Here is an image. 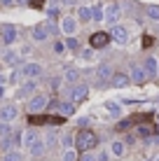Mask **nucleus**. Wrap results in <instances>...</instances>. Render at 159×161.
Returning <instances> with one entry per match:
<instances>
[{"instance_id": "30", "label": "nucleus", "mask_w": 159, "mask_h": 161, "mask_svg": "<svg viewBox=\"0 0 159 161\" xmlns=\"http://www.w3.org/2000/svg\"><path fill=\"white\" fill-rule=\"evenodd\" d=\"M3 161H21V154L19 152H7L3 157Z\"/></svg>"}, {"instance_id": "45", "label": "nucleus", "mask_w": 159, "mask_h": 161, "mask_svg": "<svg viewBox=\"0 0 159 161\" xmlns=\"http://www.w3.org/2000/svg\"><path fill=\"white\" fill-rule=\"evenodd\" d=\"M157 142H159V136H157Z\"/></svg>"}, {"instance_id": "39", "label": "nucleus", "mask_w": 159, "mask_h": 161, "mask_svg": "<svg viewBox=\"0 0 159 161\" xmlns=\"http://www.w3.org/2000/svg\"><path fill=\"white\" fill-rule=\"evenodd\" d=\"M31 3L35 5V7H40V5H42V0H31Z\"/></svg>"}, {"instance_id": "31", "label": "nucleus", "mask_w": 159, "mask_h": 161, "mask_svg": "<svg viewBox=\"0 0 159 161\" xmlns=\"http://www.w3.org/2000/svg\"><path fill=\"white\" fill-rule=\"evenodd\" d=\"M61 142H63V147H65V149H70V145H73V142H75V138L70 136V133H65V136L61 138Z\"/></svg>"}, {"instance_id": "28", "label": "nucleus", "mask_w": 159, "mask_h": 161, "mask_svg": "<svg viewBox=\"0 0 159 161\" xmlns=\"http://www.w3.org/2000/svg\"><path fill=\"white\" fill-rule=\"evenodd\" d=\"M77 16H80V21H91V9L89 7H80Z\"/></svg>"}, {"instance_id": "13", "label": "nucleus", "mask_w": 159, "mask_h": 161, "mask_svg": "<svg viewBox=\"0 0 159 161\" xmlns=\"http://www.w3.org/2000/svg\"><path fill=\"white\" fill-rule=\"evenodd\" d=\"M145 77H147L145 68H140V65H131V80H133L136 84H143Z\"/></svg>"}, {"instance_id": "35", "label": "nucleus", "mask_w": 159, "mask_h": 161, "mask_svg": "<svg viewBox=\"0 0 159 161\" xmlns=\"http://www.w3.org/2000/svg\"><path fill=\"white\" fill-rule=\"evenodd\" d=\"M82 58L91 61V58H94V49H82Z\"/></svg>"}, {"instance_id": "5", "label": "nucleus", "mask_w": 159, "mask_h": 161, "mask_svg": "<svg viewBox=\"0 0 159 161\" xmlns=\"http://www.w3.org/2000/svg\"><path fill=\"white\" fill-rule=\"evenodd\" d=\"M110 37H112V40L117 42V44H127V42H129V31L124 28V26L115 24V26H112V33H110Z\"/></svg>"}, {"instance_id": "8", "label": "nucleus", "mask_w": 159, "mask_h": 161, "mask_svg": "<svg viewBox=\"0 0 159 161\" xmlns=\"http://www.w3.org/2000/svg\"><path fill=\"white\" fill-rule=\"evenodd\" d=\"M87 93H89V86H87V84H77V86L70 89V101L80 103V101H84V98H87Z\"/></svg>"}, {"instance_id": "9", "label": "nucleus", "mask_w": 159, "mask_h": 161, "mask_svg": "<svg viewBox=\"0 0 159 161\" xmlns=\"http://www.w3.org/2000/svg\"><path fill=\"white\" fill-rule=\"evenodd\" d=\"M0 40H3L5 44H12L14 40H16V28L12 24H5L3 26V33H0Z\"/></svg>"}, {"instance_id": "29", "label": "nucleus", "mask_w": 159, "mask_h": 161, "mask_svg": "<svg viewBox=\"0 0 159 161\" xmlns=\"http://www.w3.org/2000/svg\"><path fill=\"white\" fill-rule=\"evenodd\" d=\"M65 47H68V49H73V52H77V49H80V42L75 40L73 35H68V40H65Z\"/></svg>"}, {"instance_id": "3", "label": "nucleus", "mask_w": 159, "mask_h": 161, "mask_svg": "<svg viewBox=\"0 0 159 161\" xmlns=\"http://www.w3.org/2000/svg\"><path fill=\"white\" fill-rule=\"evenodd\" d=\"M119 16H122V7H119L117 3H112V5H108V7H105L103 21H105V24H110V26H115V24L119 21Z\"/></svg>"}, {"instance_id": "6", "label": "nucleus", "mask_w": 159, "mask_h": 161, "mask_svg": "<svg viewBox=\"0 0 159 161\" xmlns=\"http://www.w3.org/2000/svg\"><path fill=\"white\" fill-rule=\"evenodd\" d=\"M16 114H19V110H16V105H12V103H7V105H3V108H0V119L7 121V124L16 119Z\"/></svg>"}, {"instance_id": "41", "label": "nucleus", "mask_w": 159, "mask_h": 161, "mask_svg": "<svg viewBox=\"0 0 159 161\" xmlns=\"http://www.w3.org/2000/svg\"><path fill=\"white\" fill-rule=\"evenodd\" d=\"M0 3H3V5H9V3H12V0H0Z\"/></svg>"}, {"instance_id": "11", "label": "nucleus", "mask_w": 159, "mask_h": 161, "mask_svg": "<svg viewBox=\"0 0 159 161\" xmlns=\"http://www.w3.org/2000/svg\"><path fill=\"white\" fill-rule=\"evenodd\" d=\"M61 31L65 33V35H73V33L77 31V21H75L73 16H65V19H61Z\"/></svg>"}, {"instance_id": "1", "label": "nucleus", "mask_w": 159, "mask_h": 161, "mask_svg": "<svg viewBox=\"0 0 159 161\" xmlns=\"http://www.w3.org/2000/svg\"><path fill=\"white\" fill-rule=\"evenodd\" d=\"M75 145H77L80 152H89V149L96 147V136L91 131H80L77 138H75Z\"/></svg>"}, {"instance_id": "12", "label": "nucleus", "mask_w": 159, "mask_h": 161, "mask_svg": "<svg viewBox=\"0 0 159 161\" xmlns=\"http://www.w3.org/2000/svg\"><path fill=\"white\" fill-rule=\"evenodd\" d=\"M129 80H131V77H129L127 73H117V75H112V77H110V84H112L115 89H122V86H127V84H129Z\"/></svg>"}, {"instance_id": "21", "label": "nucleus", "mask_w": 159, "mask_h": 161, "mask_svg": "<svg viewBox=\"0 0 159 161\" xmlns=\"http://www.w3.org/2000/svg\"><path fill=\"white\" fill-rule=\"evenodd\" d=\"M105 110H108V114H110V117H119V114H122V108H119L117 103H112V101L105 103Z\"/></svg>"}, {"instance_id": "25", "label": "nucleus", "mask_w": 159, "mask_h": 161, "mask_svg": "<svg viewBox=\"0 0 159 161\" xmlns=\"http://www.w3.org/2000/svg\"><path fill=\"white\" fill-rule=\"evenodd\" d=\"M77 77H80V73H77V70H65L63 80L68 82V84H75V82H77Z\"/></svg>"}, {"instance_id": "37", "label": "nucleus", "mask_w": 159, "mask_h": 161, "mask_svg": "<svg viewBox=\"0 0 159 161\" xmlns=\"http://www.w3.org/2000/svg\"><path fill=\"white\" fill-rule=\"evenodd\" d=\"M54 49H56V52H59V54H61V52H63V49H65V44H61V42H56V44H54Z\"/></svg>"}, {"instance_id": "26", "label": "nucleus", "mask_w": 159, "mask_h": 161, "mask_svg": "<svg viewBox=\"0 0 159 161\" xmlns=\"http://www.w3.org/2000/svg\"><path fill=\"white\" fill-rule=\"evenodd\" d=\"M5 63L16 65V63H19V54H16V52H5Z\"/></svg>"}, {"instance_id": "38", "label": "nucleus", "mask_w": 159, "mask_h": 161, "mask_svg": "<svg viewBox=\"0 0 159 161\" xmlns=\"http://www.w3.org/2000/svg\"><path fill=\"white\" fill-rule=\"evenodd\" d=\"M98 161H108V152H103V154H98Z\"/></svg>"}, {"instance_id": "23", "label": "nucleus", "mask_w": 159, "mask_h": 161, "mask_svg": "<svg viewBox=\"0 0 159 161\" xmlns=\"http://www.w3.org/2000/svg\"><path fill=\"white\" fill-rule=\"evenodd\" d=\"M147 19H152V21H159V5H147Z\"/></svg>"}, {"instance_id": "17", "label": "nucleus", "mask_w": 159, "mask_h": 161, "mask_svg": "<svg viewBox=\"0 0 159 161\" xmlns=\"http://www.w3.org/2000/svg\"><path fill=\"white\" fill-rule=\"evenodd\" d=\"M33 91H35V80L26 82V84H24V86L19 89V93H16V96H19V98H26V96H31Z\"/></svg>"}, {"instance_id": "24", "label": "nucleus", "mask_w": 159, "mask_h": 161, "mask_svg": "<svg viewBox=\"0 0 159 161\" xmlns=\"http://www.w3.org/2000/svg\"><path fill=\"white\" fill-rule=\"evenodd\" d=\"M110 149H112V154H115V157H124V149H127V147H124V142L115 140L112 145H110Z\"/></svg>"}, {"instance_id": "15", "label": "nucleus", "mask_w": 159, "mask_h": 161, "mask_svg": "<svg viewBox=\"0 0 159 161\" xmlns=\"http://www.w3.org/2000/svg\"><path fill=\"white\" fill-rule=\"evenodd\" d=\"M63 117H37V114H31V124H61Z\"/></svg>"}, {"instance_id": "27", "label": "nucleus", "mask_w": 159, "mask_h": 161, "mask_svg": "<svg viewBox=\"0 0 159 161\" xmlns=\"http://www.w3.org/2000/svg\"><path fill=\"white\" fill-rule=\"evenodd\" d=\"M136 131H138V136L145 138V136H152V131H155V129H152V124H140Z\"/></svg>"}, {"instance_id": "32", "label": "nucleus", "mask_w": 159, "mask_h": 161, "mask_svg": "<svg viewBox=\"0 0 159 161\" xmlns=\"http://www.w3.org/2000/svg\"><path fill=\"white\" fill-rule=\"evenodd\" d=\"M63 161H77V154H75L73 149H65L63 152Z\"/></svg>"}, {"instance_id": "10", "label": "nucleus", "mask_w": 159, "mask_h": 161, "mask_svg": "<svg viewBox=\"0 0 159 161\" xmlns=\"http://www.w3.org/2000/svg\"><path fill=\"white\" fill-rule=\"evenodd\" d=\"M96 77H98V84H105V82L112 77V70H110V65H108V63L98 65V70H96Z\"/></svg>"}, {"instance_id": "40", "label": "nucleus", "mask_w": 159, "mask_h": 161, "mask_svg": "<svg viewBox=\"0 0 159 161\" xmlns=\"http://www.w3.org/2000/svg\"><path fill=\"white\" fill-rule=\"evenodd\" d=\"M5 96V89H3V84H0V98H3Z\"/></svg>"}, {"instance_id": "22", "label": "nucleus", "mask_w": 159, "mask_h": 161, "mask_svg": "<svg viewBox=\"0 0 159 161\" xmlns=\"http://www.w3.org/2000/svg\"><path fill=\"white\" fill-rule=\"evenodd\" d=\"M103 14H105V9H103L101 5H94V7H91V21H103Z\"/></svg>"}, {"instance_id": "4", "label": "nucleus", "mask_w": 159, "mask_h": 161, "mask_svg": "<svg viewBox=\"0 0 159 161\" xmlns=\"http://www.w3.org/2000/svg\"><path fill=\"white\" fill-rule=\"evenodd\" d=\"M19 73L24 75L26 80H35V77H40V75H42V65H40V63H26L24 68L19 70Z\"/></svg>"}, {"instance_id": "14", "label": "nucleus", "mask_w": 159, "mask_h": 161, "mask_svg": "<svg viewBox=\"0 0 159 161\" xmlns=\"http://www.w3.org/2000/svg\"><path fill=\"white\" fill-rule=\"evenodd\" d=\"M89 42H91V47H94V49L105 47V44H108V33H94Z\"/></svg>"}, {"instance_id": "36", "label": "nucleus", "mask_w": 159, "mask_h": 161, "mask_svg": "<svg viewBox=\"0 0 159 161\" xmlns=\"http://www.w3.org/2000/svg\"><path fill=\"white\" fill-rule=\"evenodd\" d=\"M54 142H56V136H54V133H49V136H47V145H54Z\"/></svg>"}, {"instance_id": "19", "label": "nucleus", "mask_w": 159, "mask_h": 161, "mask_svg": "<svg viewBox=\"0 0 159 161\" xmlns=\"http://www.w3.org/2000/svg\"><path fill=\"white\" fill-rule=\"evenodd\" d=\"M28 152L33 154V157H40V154L45 152V142H42L40 138H37V140H35V142H33V145L28 147Z\"/></svg>"}, {"instance_id": "44", "label": "nucleus", "mask_w": 159, "mask_h": 161, "mask_svg": "<svg viewBox=\"0 0 159 161\" xmlns=\"http://www.w3.org/2000/svg\"><path fill=\"white\" fill-rule=\"evenodd\" d=\"M157 121H159V112H157Z\"/></svg>"}, {"instance_id": "33", "label": "nucleus", "mask_w": 159, "mask_h": 161, "mask_svg": "<svg viewBox=\"0 0 159 161\" xmlns=\"http://www.w3.org/2000/svg\"><path fill=\"white\" fill-rule=\"evenodd\" d=\"M5 136H9V126H7V121L0 119V138H5Z\"/></svg>"}, {"instance_id": "34", "label": "nucleus", "mask_w": 159, "mask_h": 161, "mask_svg": "<svg viewBox=\"0 0 159 161\" xmlns=\"http://www.w3.org/2000/svg\"><path fill=\"white\" fill-rule=\"evenodd\" d=\"M80 161H98V159L94 157V154H91V149H89V152H84V154L80 157Z\"/></svg>"}, {"instance_id": "16", "label": "nucleus", "mask_w": 159, "mask_h": 161, "mask_svg": "<svg viewBox=\"0 0 159 161\" xmlns=\"http://www.w3.org/2000/svg\"><path fill=\"white\" fill-rule=\"evenodd\" d=\"M54 108L61 112V117H70V114L75 112V105H73V101L70 103H54Z\"/></svg>"}, {"instance_id": "42", "label": "nucleus", "mask_w": 159, "mask_h": 161, "mask_svg": "<svg viewBox=\"0 0 159 161\" xmlns=\"http://www.w3.org/2000/svg\"><path fill=\"white\" fill-rule=\"evenodd\" d=\"M0 84H5V77L3 75H0Z\"/></svg>"}, {"instance_id": "18", "label": "nucleus", "mask_w": 159, "mask_h": 161, "mask_svg": "<svg viewBox=\"0 0 159 161\" xmlns=\"http://www.w3.org/2000/svg\"><path fill=\"white\" fill-rule=\"evenodd\" d=\"M37 138H40V136H37V131H26V133H24V138H21V140H24V147L28 149L33 142L37 140Z\"/></svg>"}, {"instance_id": "20", "label": "nucleus", "mask_w": 159, "mask_h": 161, "mask_svg": "<svg viewBox=\"0 0 159 161\" xmlns=\"http://www.w3.org/2000/svg\"><path fill=\"white\" fill-rule=\"evenodd\" d=\"M157 61L155 58H145V73H147V77H155L157 75Z\"/></svg>"}, {"instance_id": "2", "label": "nucleus", "mask_w": 159, "mask_h": 161, "mask_svg": "<svg viewBox=\"0 0 159 161\" xmlns=\"http://www.w3.org/2000/svg\"><path fill=\"white\" fill-rule=\"evenodd\" d=\"M47 105H49V98L45 96V93H35V96L28 101V112H33V114H35V112H42Z\"/></svg>"}, {"instance_id": "7", "label": "nucleus", "mask_w": 159, "mask_h": 161, "mask_svg": "<svg viewBox=\"0 0 159 161\" xmlns=\"http://www.w3.org/2000/svg\"><path fill=\"white\" fill-rule=\"evenodd\" d=\"M49 33H52V26L49 24H37L35 28H33V40L35 42H42L49 37Z\"/></svg>"}, {"instance_id": "43", "label": "nucleus", "mask_w": 159, "mask_h": 161, "mask_svg": "<svg viewBox=\"0 0 159 161\" xmlns=\"http://www.w3.org/2000/svg\"><path fill=\"white\" fill-rule=\"evenodd\" d=\"M14 3H24V0H14Z\"/></svg>"}]
</instances>
